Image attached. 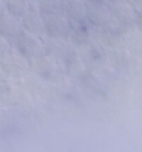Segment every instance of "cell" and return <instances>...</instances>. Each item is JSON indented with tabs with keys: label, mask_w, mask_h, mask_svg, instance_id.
<instances>
[{
	"label": "cell",
	"mask_w": 142,
	"mask_h": 152,
	"mask_svg": "<svg viewBox=\"0 0 142 152\" xmlns=\"http://www.w3.org/2000/svg\"><path fill=\"white\" fill-rule=\"evenodd\" d=\"M0 67L8 77H19L29 68V61L21 57L18 52H10L5 58L0 61Z\"/></svg>",
	"instance_id": "5"
},
{
	"label": "cell",
	"mask_w": 142,
	"mask_h": 152,
	"mask_svg": "<svg viewBox=\"0 0 142 152\" xmlns=\"http://www.w3.org/2000/svg\"><path fill=\"white\" fill-rule=\"evenodd\" d=\"M92 26L86 19L70 21V33L69 39L75 45H86L91 42L92 38Z\"/></svg>",
	"instance_id": "7"
},
{
	"label": "cell",
	"mask_w": 142,
	"mask_h": 152,
	"mask_svg": "<svg viewBox=\"0 0 142 152\" xmlns=\"http://www.w3.org/2000/svg\"><path fill=\"white\" fill-rule=\"evenodd\" d=\"M31 3L29 0H5V8L7 13L12 14L13 17L21 18L25 14V12L30 8Z\"/></svg>",
	"instance_id": "13"
},
{
	"label": "cell",
	"mask_w": 142,
	"mask_h": 152,
	"mask_svg": "<svg viewBox=\"0 0 142 152\" xmlns=\"http://www.w3.org/2000/svg\"><path fill=\"white\" fill-rule=\"evenodd\" d=\"M35 7L44 17L63 14V0H38Z\"/></svg>",
	"instance_id": "11"
},
{
	"label": "cell",
	"mask_w": 142,
	"mask_h": 152,
	"mask_svg": "<svg viewBox=\"0 0 142 152\" xmlns=\"http://www.w3.org/2000/svg\"><path fill=\"white\" fill-rule=\"evenodd\" d=\"M136 8V17H135V25L142 31V7H135Z\"/></svg>",
	"instance_id": "16"
},
{
	"label": "cell",
	"mask_w": 142,
	"mask_h": 152,
	"mask_svg": "<svg viewBox=\"0 0 142 152\" xmlns=\"http://www.w3.org/2000/svg\"><path fill=\"white\" fill-rule=\"evenodd\" d=\"M21 28L37 37H44V15L37 9L35 4H31L25 14L20 18Z\"/></svg>",
	"instance_id": "4"
},
{
	"label": "cell",
	"mask_w": 142,
	"mask_h": 152,
	"mask_svg": "<svg viewBox=\"0 0 142 152\" xmlns=\"http://www.w3.org/2000/svg\"><path fill=\"white\" fill-rule=\"evenodd\" d=\"M87 4H96V3H105L106 0H84Z\"/></svg>",
	"instance_id": "19"
},
{
	"label": "cell",
	"mask_w": 142,
	"mask_h": 152,
	"mask_svg": "<svg viewBox=\"0 0 142 152\" xmlns=\"http://www.w3.org/2000/svg\"><path fill=\"white\" fill-rule=\"evenodd\" d=\"M35 69H37V73L40 77L45 78L47 80H57L62 75V70H61L62 68L57 64L54 58H51V57L42 56L40 58H38Z\"/></svg>",
	"instance_id": "9"
},
{
	"label": "cell",
	"mask_w": 142,
	"mask_h": 152,
	"mask_svg": "<svg viewBox=\"0 0 142 152\" xmlns=\"http://www.w3.org/2000/svg\"><path fill=\"white\" fill-rule=\"evenodd\" d=\"M4 77H5V74H4V72H3V69H1V67H0V82L4 79Z\"/></svg>",
	"instance_id": "21"
},
{
	"label": "cell",
	"mask_w": 142,
	"mask_h": 152,
	"mask_svg": "<svg viewBox=\"0 0 142 152\" xmlns=\"http://www.w3.org/2000/svg\"><path fill=\"white\" fill-rule=\"evenodd\" d=\"M16 96L18 93H16L15 87L3 79L0 82V102L4 104H12L13 102H15Z\"/></svg>",
	"instance_id": "14"
},
{
	"label": "cell",
	"mask_w": 142,
	"mask_h": 152,
	"mask_svg": "<svg viewBox=\"0 0 142 152\" xmlns=\"http://www.w3.org/2000/svg\"><path fill=\"white\" fill-rule=\"evenodd\" d=\"M135 7H142V0H130Z\"/></svg>",
	"instance_id": "20"
},
{
	"label": "cell",
	"mask_w": 142,
	"mask_h": 152,
	"mask_svg": "<svg viewBox=\"0 0 142 152\" xmlns=\"http://www.w3.org/2000/svg\"><path fill=\"white\" fill-rule=\"evenodd\" d=\"M29 1H30L31 4H37V1H38V0H29Z\"/></svg>",
	"instance_id": "22"
},
{
	"label": "cell",
	"mask_w": 142,
	"mask_h": 152,
	"mask_svg": "<svg viewBox=\"0 0 142 152\" xmlns=\"http://www.w3.org/2000/svg\"><path fill=\"white\" fill-rule=\"evenodd\" d=\"M7 13V8H5V0H0V15Z\"/></svg>",
	"instance_id": "17"
},
{
	"label": "cell",
	"mask_w": 142,
	"mask_h": 152,
	"mask_svg": "<svg viewBox=\"0 0 142 152\" xmlns=\"http://www.w3.org/2000/svg\"><path fill=\"white\" fill-rule=\"evenodd\" d=\"M65 42H68V40L52 39V38H48L47 43L44 44V53L51 58H61V57H63L65 54V52H68Z\"/></svg>",
	"instance_id": "12"
},
{
	"label": "cell",
	"mask_w": 142,
	"mask_h": 152,
	"mask_svg": "<svg viewBox=\"0 0 142 152\" xmlns=\"http://www.w3.org/2000/svg\"><path fill=\"white\" fill-rule=\"evenodd\" d=\"M12 50H13L12 42L8 40V39H5L4 37L0 35V61H1L3 58L7 57Z\"/></svg>",
	"instance_id": "15"
},
{
	"label": "cell",
	"mask_w": 142,
	"mask_h": 152,
	"mask_svg": "<svg viewBox=\"0 0 142 152\" xmlns=\"http://www.w3.org/2000/svg\"><path fill=\"white\" fill-rule=\"evenodd\" d=\"M86 20L93 28L102 29L105 26L113 23V15L111 10V5L108 3H96L87 4Z\"/></svg>",
	"instance_id": "3"
},
{
	"label": "cell",
	"mask_w": 142,
	"mask_h": 152,
	"mask_svg": "<svg viewBox=\"0 0 142 152\" xmlns=\"http://www.w3.org/2000/svg\"><path fill=\"white\" fill-rule=\"evenodd\" d=\"M70 33V20L64 14L44 17V35L52 39L68 40Z\"/></svg>",
	"instance_id": "2"
},
{
	"label": "cell",
	"mask_w": 142,
	"mask_h": 152,
	"mask_svg": "<svg viewBox=\"0 0 142 152\" xmlns=\"http://www.w3.org/2000/svg\"><path fill=\"white\" fill-rule=\"evenodd\" d=\"M113 21L122 28H130L135 25L136 8L131 1H123L118 4H111Z\"/></svg>",
	"instance_id": "6"
},
{
	"label": "cell",
	"mask_w": 142,
	"mask_h": 152,
	"mask_svg": "<svg viewBox=\"0 0 142 152\" xmlns=\"http://www.w3.org/2000/svg\"><path fill=\"white\" fill-rule=\"evenodd\" d=\"M123 1H130V0H106V3L108 4H118V3H123Z\"/></svg>",
	"instance_id": "18"
},
{
	"label": "cell",
	"mask_w": 142,
	"mask_h": 152,
	"mask_svg": "<svg viewBox=\"0 0 142 152\" xmlns=\"http://www.w3.org/2000/svg\"><path fill=\"white\" fill-rule=\"evenodd\" d=\"M21 21L19 18L13 17L9 13H4L0 15V35L10 42H14L18 35L21 33Z\"/></svg>",
	"instance_id": "8"
},
{
	"label": "cell",
	"mask_w": 142,
	"mask_h": 152,
	"mask_svg": "<svg viewBox=\"0 0 142 152\" xmlns=\"http://www.w3.org/2000/svg\"><path fill=\"white\" fill-rule=\"evenodd\" d=\"M14 47L15 50L29 62L37 61L44 54V43L42 38L25 30H21V33L14 40Z\"/></svg>",
	"instance_id": "1"
},
{
	"label": "cell",
	"mask_w": 142,
	"mask_h": 152,
	"mask_svg": "<svg viewBox=\"0 0 142 152\" xmlns=\"http://www.w3.org/2000/svg\"><path fill=\"white\" fill-rule=\"evenodd\" d=\"M87 3L84 0H63V14L70 21L86 19Z\"/></svg>",
	"instance_id": "10"
}]
</instances>
